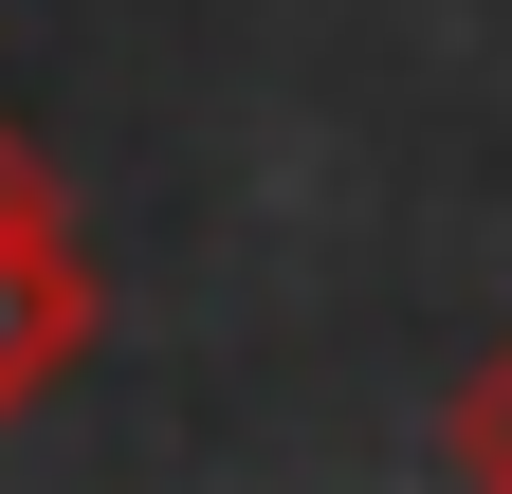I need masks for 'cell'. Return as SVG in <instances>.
Returning <instances> with one entry per match:
<instances>
[{"label": "cell", "instance_id": "2", "mask_svg": "<svg viewBox=\"0 0 512 494\" xmlns=\"http://www.w3.org/2000/svg\"><path fill=\"white\" fill-rule=\"evenodd\" d=\"M439 458H458V494H512V330H476L458 403H439Z\"/></svg>", "mask_w": 512, "mask_h": 494}, {"label": "cell", "instance_id": "1", "mask_svg": "<svg viewBox=\"0 0 512 494\" xmlns=\"http://www.w3.org/2000/svg\"><path fill=\"white\" fill-rule=\"evenodd\" d=\"M92 330H110V275L74 238V183L37 165V129H0V421H37L74 385Z\"/></svg>", "mask_w": 512, "mask_h": 494}]
</instances>
